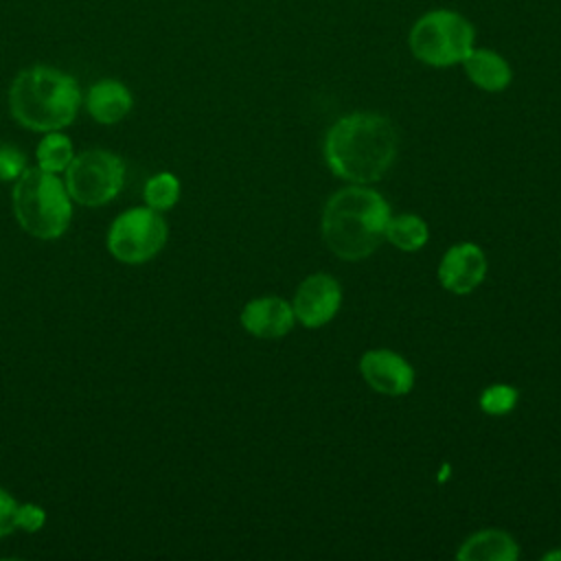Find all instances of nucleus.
<instances>
[{
    "label": "nucleus",
    "mask_w": 561,
    "mask_h": 561,
    "mask_svg": "<svg viewBox=\"0 0 561 561\" xmlns=\"http://www.w3.org/2000/svg\"><path fill=\"white\" fill-rule=\"evenodd\" d=\"M399 136L390 118L375 112H355L333 123L324 138L329 169L353 184L383 178L397 156Z\"/></svg>",
    "instance_id": "obj_1"
},
{
    "label": "nucleus",
    "mask_w": 561,
    "mask_h": 561,
    "mask_svg": "<svg viewBox=\"0 0 561 561\" xmlns=\"http://www.w3.org/2000/svg\"><path fill=\"white\" fill-rule=\"evenodd\" d=\"M388 219V202L377 191L353 184L333 193L324 204L322 239L335 256L359 261L386 239Z\"/></svg>",
    "instance_id": "obj_2"
},
{
    "label": "nucleus",
    "mask_w": 561,
    "mask_h": 561,
    "mask_svg": "<svg viewBox=\"0 0 561 561\" xmlns=\"http://www.w3.org/2000/svg\"><path fill=\"white\" fill-rule=\"evenodd\" d=\"M81 105L75 77L53 66H31L15 75L9 88L11 116L33 131H59L68 127Z\"/></svg>",
    "instance_id": "obj_3"
},
{
    "label": "nucleus",
    "mask_w": 561,
    "mask_h": 561,
    "mask_svg": "<svg viewBox=\"0 0 561 561\" xmlns=\"http://www.w3.org/2000/svg\"><path fill=\"white\" fill-rule=\"evenodd\" d=\"M13 213L18 224L37 239H57L66 232L72 208L61 180L44 169H24L13 186Z\"/></svg>",
    "instance_id": "obj_4"
},
{
    "label": "nucleus",
    "mask_w": 561,
    "mask_h": 561,
    "mask_svg": "<svg viewBox=\"0 0 561 561\" xmlns=\"http://www.w3.org/2000/svg\"><path fill=\"white\" fill-rule=\"evenodd\" d=\"M476 42L473 24L458 11L432 9L423 13L410 28L412 55L436 68L462 64Z\"/></svg>",
    "instance_id": "obj_5"
},
{
    "label": "nucleus",
    "mask_w": 561,
    "mask_h": 561,
    "mask_svg": "<svg viewBox=\"0 0 561 561\" xmlns=\"http://www.w3.org/2000/svg\"><path fill=\"white\" fill-rule=\"evenodd\" d=\"M123 160L105 149H90L66 167V191L83 206H103L116 197L123 186Z\"/></svg>",
    "instance_id": "obj_6"
},
{
    "label": "nucleus",
    "mask_w": 561,
    "mask_h": 561,
    "mask_svg": "<svg viewBox=\"0 0 561 561\" xmlns=\"http://www.w3.org/2000/svg\"><path fill=\"white\" fill-rule=\"evenodd\" d=\"M167 241V221L160 210L129 208L118 215L107 234V248L114 259L138 265L156 256Z\"/></svg>",
    "instance_id": "obj_7"
},
{
    "label": "nucleus",
    "mask_w": 561,
    "mask_h": 561,
    "mask_svg": "<svg viewBox=\"0 0 561 561\" xmlns=\"http://www.w3.org/2000/svg\"><path fill=\"white\" fill-rule=\"evenodd\" d=\"M342 289L331 274H311L305 278L294 296V316L305 327H322L327 324L340 309Z\"/></svg>",
    "instance_id": "obj_8"
},
{
    "label": "nucleus",
    "mask_w": 561,
    "mask_h": 561,
    "mask_svg": "<svg viewBox=\"0 0 561 561\" xmlns=\"http://www.w3.org/2000/svg\"><path fill=\"white\" fill-rule=\"evenodd\" d=\"M359 373L373 390L390 397L405 394L414 386L412 366L388 348L366 351L359 359Z\"/></svg>",
    "instance_id": "obj_9"
},
{
    "label": "nucleus",
    "mask_w": 561,
    "mask_h": 561,
    "mask_svg": "<svg viewBox=\"0 0 561 561\" xmlns=\"http://www.w3.org/2000/svg\"><path fill=\"white\" fill-rule=\"evenodd\" d=\"M486 274V256L476 243L451 245L438 265V280L454 294L473 291Z\"/></svg>",
    "instance_id": "obj_10"
},
{
    "label": "nucleus",
    "mask_w": 561,
    "mask_h": 561,
    "mask_svg": "<svg viewBox=\"0 0 561 561\" xmlns=\"http://www.w3.org/2000/svg\"><path fill=\"white\" fill-rule=\"evenodd\" d=\"M296 316L287 300L278 296H263L250 300L241 311V324L256 337H283L289 333Z\"/></svg>",
    "instance_id": "obj_11"
},
{
    "label": "nucleus",
    "mask_w": 561,
    "mask_h": 561,
    "mask_svg": "<svg viewBox=\"0 0 561 561\" xmlns=\"http://www.w3.org/2000/svg\"><path fill=\"white\" fill-rule=\"evenodd\" d=\"M134 105L131 92L116 79H101L90 85L85 96L88 114L101 125H114L123 121Z\"/></svg>",
    "instance_id": "obj_12"
},
{
    "label": "nucleus",
    "mask_w": 561,
    "mask_h": 561,
    "mask_svg": "<svg viewBox=\"0 0 561 561\" xmlns=\"http://www.w3.org/2000/svg\"><path fill=\"white\" fill-rule=\"evenodd\" d=\"M462 66L471 83L484 92H502L513 77L508 61L491 48L473 46L471 53L462 59Z\"/></svg>",
    "instance_id": "obj_13"
},
{
    "label": "nucleus",
    "mask_w": 561,
    "mask_h": 561,
    "mask_svg": "<svg viewBox=\"0 0 561 561\" xmlns=\"http://www.w3.org/2000/svg\"><path fill=\"white\" fill-rule=\"evenodd\" d=\"M517 554V543L502 530H480L471 535L458 550V559L465 561H513Z\"/></svg>",
    "instance_id": "obj_14"
},
{
    "label": "nucleus",
    "mask_w": 561,
    "mask_h": 561,
    "mask_svg": "<svg viewBox=\"0 0 561 561\" xmlns=\"http://www.w3.org/2000/svg\"><path fill=\"white\" fill-rule=\"evenodd\" d=\"M427 237H430L427 224L416 215H399V217L388 219L386 239L390 243H394L399 250H405V252L421 250L425 245Z\"/></svg>",
    "instance_id": "obj_15"
},
{
    "label": "nucleus",
    "mask_w": 561,
    "mask_h": 561,
    "mask_svg": "<svg viewBox=\"0 0 561 561\" xmlns=\"http://www.w3.org/2000/svg\"><path fill=\"white\" fill-rule=\"evenodd\" d=\"M72 158L75 156H72L70 138L59 131H48L37 145V162H39V169L44 171H50V173L66 171Z\"/></svg>",
    "instance_id": "obj_16"
},
{
    "label": "nucleus",
    "mask_w": 561,
    "mask_h": 561,
    "mask_svg": "<svg viewBox=\"0 0 561 561\" xmlns=\"http://www.w3.org/2000/svg\"><path fill=\"white\" fill-rule=\"evenodd\" d=\"M180 197V182L173 173H158L145 184V199L153 210H169Z\"/></svg>",
    "instance_id": "obj_17"
},
{
    "label": "nucleus",
    "mask_w": 561,
    "mask_h": 561,
    "mask_svg": "<svg viewBox=\"0 0 561 561\" xmlns=\"http://www.w3.org/2000/svg\"><path fill=\"white\" fill-rule=\"evenodd\" d=\"M517 401V390L504 383L489 386L480 397V408L489 414H506Z\"/></svg>",
    "instance_id": "obj_18"
},
{
    "label": "nucleus",
    "mask_w": 561,
    "mask_h": 561,
    "mask_svg": "<svg viewBox=\"0 0 561 561\" xmlns=\"http://www.w3.org/2000/svg\"><path fill=\"white\" fill-rule=\"evenodd\" d=\"M18 508L20 504L4 489H0V537H7L18 528Z\"/></svg>",
    "instance_id": "obj_19"
},
{
    "label": "nucleus",
    "mask_w": 561,
    "mask_h": 561,
    "mask_svg": "<svg viewBox=\"0 0 561 561\" xmlns=\"http://www.w3.org/2000/svg\"><path fill=\"white\" fill-rule=\"evenodd\" d=\"M22 171H24V153L11 147H0V180H13Z\"/></svg>",
    "instance_id": "obj_20"
},
{
    "label": "nucleus",
    "mask_w": 561,
    "mask_h": 561,
    "mask_svg": "<svg viewBox=\"0 0 561 561\" xmlns=\"http://www.w3.org/2000/svg\"><path fill=\"white\" fill-rule=\"evenodd\" d=\"M44 519H46L44 511L39 506H35V504H22L18 508V528L35 533V530H39L44 526Z\"/></svg>",
    "instance_id": "obj_21"
},
{
    "label": "nucleus",
    "mask_w": 561,
    "mask_h": 561,
    "mask_svg": "<svg viewBox=\"0 0 561 561\" xmlns=\"http://www.w3.org/2000/svg\"><path fill=\"white\" fill-rule=\"evenodd\" d=\"M546 559H561V552H550L546 554Z\"/></svg>",
    "instance_id": "obj_22"
}]
</instances>
